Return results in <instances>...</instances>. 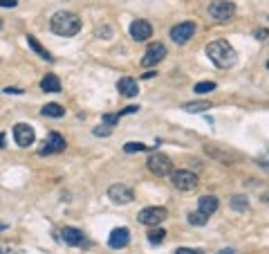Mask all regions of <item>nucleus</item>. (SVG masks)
I'll return each mask as SVG.
<instances>
[{"label": "nucleus", "mask_w": 269, "mask_h": 254, "mask_svg": "<svg viewBox=\"0 0 269 254\" xmlns=\"http://www.w3.org/2000/svg\"><path fill=\"white\" fill-rule=\"evenodd\" d=\"M41 112L45 115V117H63L65 108L61 106V104H45V106L41 108Z\"/></svg>", "instance_id": "aec40b11"}, {"label": "nucleus", "mask_w": 269, "mask_h": 254, "mask_svg": "<svg viewBox=\"0 0 269 254\" xmlns=\"http://www.w3.org/2000/svg\"><path fill=\"white\" fill-rule=\"evenodd\" d=\"M0 254H2V250H0Z\"/></svg>", "instance_id": "a19ab883"}, {"label": "nucleus", "mask_w": 269, "mask_h": 254, "mask_svg": "<svg viewBox=\"0 0 269 254\" xmlns=\"http://www.w3.org/2000/svg\"><path fill=\"white\" fill-rule=\"evenodd\" d=\"M61 238H63V243H67V245H81V243L85 241L83 232L76 230V227H63V232H61Z\"/></svg>", "instance_id": "2eb2a0df"}, {"label": "nucleus", "mask_w": 269, "mask_h": 254, "mask_svg": "<svg viewBox=\"0 0 269 254\" xmlns=\"http://www.w3.org/2000/svg\"><path fill=\"white\" fill-rule=\"evenodd\" d=\"M206 56H209L218 68H222V70H227V68L235 65V61H238V54H235V50L231 48V43H229V41L209 43V45H206Z\"/></svg>", "instance_id": "f257e3e1"}, {"label": "nucleus", "mask_w": 269, "mask_h": 254, "mask_svg": "<svg viewBox=\"0 0 269 254\" xmlns=\"http://www.w3.org/2000/svg\"><path fill=\"white\" fill-rule=\"evenodd\" d=\"M119 119H121V117H119V112H117V115L108 112V115H103V124H105V126H110V128H112V126H115V124L119 122Z\"/></svg>", "instance_id": "bb28decb"}, {"label": "nucleus", "mask_w": 269, "mask_h": 254, "mask_svg": "<svg viewBox=\"0 0 269 254\" xmlns=\"http://www.w3.org/2000/svg\"><path fill=\"white\" fill-rule=\"evenodd\" d=\"M123 151L126 153H139V151H148V146L141 142H128V144H123Z\"/></svg>", "instance_id": "a878e982"}, {"label": "nucleus", "mask_w": 269, "mask_h": 254, "mask_svg": "<svg viewBox=\"0 0 269 254\" xmlns=\"http://www.w3.org/2000/svg\"><path fill=\"white\" fill-rule=\"evenodd\" d=\"M193 34H195V23H191V20L175 25V27L170 30V38H173L177 45H184V43H188L191 38H193Z\"/></svg>", "instance_id": "0eeeda50"}, {"label": "nucleus", "mask_w": 269, "mask_h": 254, "mask_svg": "<svg viewBox=\"0 0 269 254\" xmlns=\"http://www.w3.org/2000/svg\"><path fill=\"white\" fill-rule=\"evenodd\" d=\"M166 59V45H162V43H152L151 48L146 50V54H144V59H141V65L144 68H152V65H157L159 61Z\"/></svg>", "instance_id": "1a4fd4ad"}, {"label": "nucleus", "mask_w": 269, "mask_h": 254, "mask_svg": "<svg viewBox=\"0 0 269 254\" xmlns=\"http://www.w3.org/2000/svg\"><path fill=\"white\" fill-rule=\"evenodd\" d=\"M50 27L56 36H74L81 32V18L72 12H59L52 16Z\"/></svg>", "instance_id": "f03ea898"}, {"label": "nucleus", "mask_w": 269, "mask_h": 254, "mask_svg": "<svg viewBox=\"0 0 269 254\" xmlns=\"http://www.w3.org/2000/svg\"><path fill=\"white\" fill-rule=\"evenodd\" d=\"M92 133H94V135H99V137H105V135H110V133H112V128H110V126H97V128H94L92 130Z\"/></svg>", "instance_id": "cd10ccee"}, {"label": "nucleus", "mask_w": 269, "mask_h": 254, "mask_svg": "<svg viewBox=\"0 0 269 254\" xmlns=\"http://www.w3.org/2000/svg\"><path fill=\"white\" fill-rule=\"evenodd\" d=\"M5 254H16V252H14V250H9V252H5Z\"/></svg>", "instance_id": "4c0bfd02"}, {"label": "nucleus", "mask_w": 269, "mask_h": 254, "mask_svg": "<svg viewBox=\"0 0 269 254\" xmlns=\"http://www.w3.org/2000/svg\"><path fill=\"white\" fill-rule=\"evenodd\" d=\"M204 153L211 155V158H216L218 162H222V164H234L235 162V153L234 151H227V148H218L213 144H204Z\"/></svg>", "instance_id": "9b49d317"}, {"label": "nucleus", "mask_w": 269, "mask_h": 254, "mask_svg": "<svg viewBox=\"0 0 269 254\" xmlns=\"http://www.w3.org/2000/svg\"><path fill=\"white\" fill-rule=\"evenodd\" d=\"M195 92L198 95H206V92H213L216 90V81H200V83H195Z\"/></svg>", "instance_id": "b1692460"}, {"label": "nucleus", "mask_w": 269, "mask_h": 254, "mask_svg": "<svg viewBox=\"0 0 269 254\" xmlns=\"http://www.w3.org/2000/svg\"><path fill=\"white\" fill-rule=\"evenodd\" d=\"M14 140H16L18 146L27 148V146H32V144H34L36 133H34V128H32L30 124H23V122H20V124L14 126Z\"/></svg>", "instance_id": "6e6552de"}, {"label": "nucleus", "mask_w": 269, "mask_h": 254, "mask_svg": "<svg viewBox=\"0 0 269 254\" xmlns=\"http://www.w3.org/2000/svg\"><path fill=\"white\" fill-rule=\"evenodd\" d=\"M170 180L175 184V189L180 191H191L198 187V176L188 169H180V171H173L170 173Z\"/></svg>", "instance_id": "39448f33"}, {"label": "nucleus", "mask_w": 269, "mask_h": 254, "mask_svg": "<svg viewBox=\"0 0 269 254\" xmlns=\"http://www.w3.org/2000/svg\"><path fill=\"white\" fill-rule=\"evenodd\" d=\"M5 227H7V225H2V223H0V230H5Z\"/></svg>", "instance_id": "e433bc0d"}, {"label": "nucleus", "mask_w": 269, "mask_h": 254, "mask_svg": "<svg viewBox=\"0 0 269 254\" xmlns=\"http://www.w3.org/2000/svg\"><path fill=\"white\" fill-rule=\"evenodd\" d=\"M139 110V106H126L121 112H119V117H123V115H133V112Z\"/></svg>", "instance_id": "7c9ffc66"}, {"label": "nucleus", "mask_w": 269, "mask_h": 254, "mask_svg": "<svg viewBox=\"0 0 269 254\" xmlns=\"http://www.w3.org/2000/svg\"><path fill=\"white\" fill-rule=\"evenodd\" d=\"M263 200H265V202H269V194H265V198H263Z\"/></svg>", "instance_id": "c9c22d12"}, {"label": "nucleus", "mask_w": 269, "mask_h": 254, "mask_svg": "<svg viewBox=\"0 0 269 254\" xmlns=\"http://www.w3.org/2000/svg\"><path fill=\"white\" fill-rule=\"evenodd\" d=\"M5 146V133H0V148Z\"/></svg>", "instance_id": "f704fd0d"}, {"label": "nucleus", "mask_w": 269, "mask_h": 254, "mask_svg": "<svg viewBox=\"0 0 269 254\" xmlns=\"http://www.w3.org/2000/svg\"><path fill=\"white\" fill-rule=\"evenodd\" d=\"M61 151H65V140H63V135H59V133H50V137H47L45 146L41 148V155L61 153Z\"/></svg>", "instance_id": "4468645a"}, {"label": "nucleus", "mask_w": 269, "mask_h": 254, "mask_svg": "<svg viewBox=\"0 0 269 254\" xmlns=\"http://www.w3.org/2000/svg\"><path fill=\"white\" fill-rule=\"evenodd\" d=\"M209 14L211 18H216V20H231L235 16V5L231 0H213L209 7Z\"/></svg>", "instance_id": "7ed1b4c3"}, {"label": "nucleus", "mask_w": 269, "mask_h": 254, "mask_svg": "<svg viewBox=\"0 0 269 254\" xmlns=\"http://www.w3.org/2000/svg\"><path fill=\"white\" fill-rule=\"evenodd\" d=\"M198 209L202 214H206V216H211V214L218 212V198L216 196H202L198 202Z\"/></svg>", "instance_id": "dca6fc26"}, {"label": "nucleus", "mask_w": 269, "mask_h": 254, "mask_svg": "<svg viewBox=\"0 0 269 254\" xmlns=\"http://www.w3.org/2000/svg\"><path fill=\"white\" fill-rule=\"evenodd\" d=\"M130 36H133L134 41H146L152 36V25L148 20H134L130 25Z\"/></svg>", "instance_id": "ddd939ff"}, {"label": "nucleus", "mask_w": 269, "mask_h": 254, "mask_svg": "<svg viewBox=\"0 0 269 254\" xmlns=\"http://www.w3.org/2000/svg\"><path fill=\"white\" fill-rule=\"evenodd\" d=\"M0 30H2V20H0Z\"/></svg>", "instance_id": "58836bf2"}, {"label": "nucleus", "mask_w": 269, "mask_h": 254, "mask_svg": "<svg viewBox=\"0 0 269 254\" xmlns=\"http://www.w3.org/2000/svg\"><path fill=\"white\" fill-rule=\"evenodd\" d=\"M267 36H269L267 30H256V38H258V41H265Z\"/></svg>", "instance_id": "2f4dec72"}, {"label": "nucleus", "mask_w": 269, "mask_h": 254, "mask_svg": "<svg viewBox=\"0 0 269 254\" xmlns=\"http://www.w3.org/2000/svg\"><path fill=\"white\" fill-rule=\"evenodd\" d=\"M41 88L45 90V92H61V81L56 74H45L41 81Z\"/></svg>", "instance_id": "6ab92c4d"}, {"label": "nucleus", "mask_w": 269, "mask_h": 254, "mask_svg": "<svg viewBox=\"0 0 269 254\" xmlns=\"http://www.w3.org/2000/svg\"><path fill=\"white\" fill-rule=\"evenodd\" d=\"M146 164H148V171H152L155 176H170L173 173V162L164 153H152Z\"/></svg>", "instance_id": "20e7f679"}, {"label": "nucleus", "mask_w": 269, "mask_h": 254, "mask_svg": "<svg viewBox=\"0 0 269 254\" xmlns=\"http://www.w3.org/2000/svg\"><path fill=\"white\" fill-rule=\"evenodd\" d=\"M5 92H7V95H23V88H16V86H7Z\"/></svg>", "instance_id": "c756f323"}, {"label": "nucleus", "mask_w": 269, "mask_h": 254, "mask_svg": "<svg viewBox=\"0 0 269 254\" xmlns=\"http://www.w3.org/2000/svg\"><path fill=\"white\" fill-rule=\"evenodd\" d=\"M184 110L186 112H206L211 108L209 101H188V104H184Z\"/></svg>", "instance_id": "412c9836"}, {"label": "nucleus", "mask_w": 269, "mask_h": 254, "mask_svg": "<svg viewBox=\"0 0 269 254\" xmlns=\"http://www.w3.org/2000/svg\"><path fill=\"white\" fill-rule=\"evenodd\" d=\"M164 238H166V232L162 230V227H157V225H155V227H151V232H148V241H151L152 245H159Z\"/></svg>", "instance_id": "5701e85b"}, {"label": "nucleus", "mask_w": 269, "mask_h": 254, "mask_svg": "<svg viewBox=\"0 0 269 254\" xmlns=\"http://www.w3.org/2000/svg\"><path fill=\"white\" fill-rule=\"evenodd\" d=\"M119 90H121L123 97H134L137 92H139V86H137L134 79L123 77V79H119Z\"/></svg>", "instance_id": "f3484780"}, {"label": "nucleus", "mask_w": 269, "mask_h": 254, "mask_svg": "<svg viewBox=\"0 0 269 254\" xmlns=\"http://www.w3.org/2000/svg\"><path fill=\"white\" fill-rule=\"evenodd\" d=\"M234 252H235L234 248H224V250H220V252H218V254H234Z\"/></svg>", "instance_id": "72a5a7b5"}, {"label": "nucleus", "mask_w": 269, "mask_h": 254, "mask_svg": "<svg viewBox=\"0 0 269 254\" xmlns=\"http://www.w3.org/2000/svg\"><path fill=\"white\" fill-rule=\"evenodd\" d=\"M166 216H168V212H166L164 207H146V209H141L139 212V223L141 225H151V227H155V225L164 223Z\"/></svg>", "instance_id": "423d86ee"}, {"label": "nucleus", "mask_w": 269, "mask_h": 254, "mask_svg": "<svg viewBox=\"0 0 269 254\" xmlns=\"http://www.w3.org/2000/svg\"><path fill=\"white\" fill-rule=\"evenodd\" d=\"M267 70H269V61H267Z\"/></svg>", "instance_id": "ea45409f"}, {"label": "nucleus", "mask_w": 269, "mask_h": 254, "mask_svg": "<svg viewBox=\"0 0 269 254\" xmlns=\"http://www.w3.org/2000/svg\"><path fill=\"white\" fill-rule=\"evenodd\" d=\"M188 223L193 225V227H202V225L209 223V216H206V214H202L198 209V212H191V214H188Z\"/></svg>", "instance_id": "4be33fe9"}, {"label": "nucleus", "mask_w": 269, "mask_h": 254, "mask_svg": "<svg viewBox=\"0 0 269 254\" xmlns=\"http://www.w3.org/2000/svg\"><path fill=\"white\" fill-rule=\"evenodd\" d=\"M128 243H130V232L126 230V227H117V230L110 232L108 245H110L112 250H121V248H126Z\"/></svg>", "instance_id": "f8f14e48"}, {"label": "nucleus", "mask_w": 269, "mask_h": 254, "mask_svg": "<svg viewBox=\"0 0 269 254\" xmlns=\"http://www.w3.org/2000/svg\"><path fill=\"white\" fill-rule=\"evenodd\" d=\"M27 45H30V48H32V50H34V52H36V54H38V56H41V59L50 61V63H52V61H54V56H52V54L47 52V50H45V48H43L41 43L36 41V36L27 34Z\"/></svg>", "instance_id": "a211bd4d"}, {"label": "nucleus", "mask_w": 269, "mask_h": 254, "mask_svg": "<svg viewBox=\"0 0 269 254\" xmlns=\"http://www.w3.org/2000/svg\"><path fill=\"white\" fill-rule=\"evenodd\" d=\"M231 207H234L235 212H245L247 207H249V202H247L245 196H234L231 198Z\"/></svg>", "instance_id": "393cba45"}, {"label": "nucleus", "mask_w": 269, "mask_h": 254, "mask_svg": "<svg viewBox=\"0 0 269 254\" xmlns=\"http://www.w3.org/2000/svg\"><path fill=\"white\" fill-rule=\"evenodd\" d=\"M108 198H110L115 205H128V202L134 198V194L130 187H126V184H112L110 189H108Z\"/></svg>", "instance_id": "9d476101"}, {"label": "nucleus", "mask_w": 269, "mask_h": 254, "mask_svg": "<svg viewBox=\"0 0 269 254\" xmlns=\"http://www.w3.org/2000/svg\"><path fill=\"white\" fill-rule=\"evenodd\" d=\"M18 0H0V7H16Z\"/></svg>", "instance_id": "473e14b6"}, {"label": "nucleus", "mask_w": 269, "mask_h": 254, "mask_svg": "<svg viewBox=\"0 0 269 254\" xmlns=\"http://www.w3.org/2000/svg\"><path fill=\"white\" fill-rule=\"evenodd\" d=\"M175 254H204L200 248H180Z\"/></svg>", "instance_id": "c85d7f7f"}]
</instances>
